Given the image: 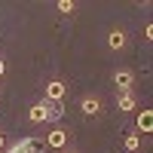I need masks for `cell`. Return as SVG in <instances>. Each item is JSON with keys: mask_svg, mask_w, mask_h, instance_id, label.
Masks as SVG:
<instances>
[{"mask_svg": "<svg viewBox=\"0 0 153 153\" xmlns=\"http://www.w3.org/2000/svg\"><path fill=\"white\" fill-rule=\"evenodd\" d=\"M9 153H43V144L40 141H25V144H16Z\"/></svg>", "mask_w": 153, "mask_h": 153, "instance_id": "1", "label": "cell"}, {"mask_svg": "<svg viewBox=\"0 0 153 153\" xmlns=\"http://www.w3.org/2000/svg\"><path fill=\"white\" fill-rule=\"evenodd\" d=\"M46 95L52 98V101H61V98H65V83H58V80L49 83V86H46Z\"/></svg>", "mask_w": 153, "mask_h": 153, "instance_id": "2", "label": "cell"}, {"mask_svg": "<svg viewBox=\"0 0 153 153\" xmlns=\"http://www.w3.org/2000/svg\"><path fill=\"white\" fill-rule=\"evenodd\" d=\"M132 80H135L132 71H120V74H117V86L123 89V92H129V89H132Z\"/></svg>", "mask_w": 153, "mask_h": 153, "instance_id": "3", "label": "cell"}, {"mask_svg": "<svg viewBox=\"0 0 153 153\" xmlns=\"http://www.w3.org/2000/svg\"><path fill=\"white\" fill-rule=\"evenodd\" d=\"M138 129H141V132H150V129H153V113H150V110H141V113H138Z\"/></svg>", "mask_w": 153, "mask_h": 153, "instance_id": "4", "label": "cell"}, {"mask_svg": "<svg viewBox=\"0 0 153 153\" xmlns=\"http://www.w3.org/2000/svg\"><path fill=\"white\" fill-rule=\"evenodd\" d=\"M65 141H68V132H61V129L49 132V144H52V147H65Z\"/></svg>", "mask_w": 153, "mask_h": 153, "instance_id": "5", "label": "cell"}, {"mask_svg": "<svg viewBox=\"0 0 153 153\" xmlns=\"http://www.w3.org/2000/svg\"><path fill=\"white\" fill-rule=\"evenodd\" d=\"M28 117H31L34 123H43V120H46V104H34V107H31V113H28Z\"/></svg>", "mask_w": 153, "mask_h": 153, "instance_id": "6", "label": "cell"}, {"mask_svg": "<svg viewBox=\"0 0 153 153\" xmlns=\"http://www.w3.org/2000/svg\"><path fill=\"white\" fill-rule=\"evenodd\" d=\"M83 113L95 117V113H98V101H95V98H86V101H83Z\"/></svg>", "mask_w": 153, "mask_h": 153, "instance_id": "7", "label": "cell"}, {"mask_svg": "<svg viewBox=\"0 0 153 153\" xmlns=\"http://www.w3.org/2000/svg\"><path fill=\"white\" fill-rule=\"evenodd\" d=\"M107 43H110V49H123V43H126V37H123L120 31H113V34H110V40H107Z\"/></svg>", "mask_w": 153, "mask_h": 153, "instance_id": "8", "label": "cell"}, {"mask_svg": "<svg viewBox=\"0 0 153 153\" xmlns=\"http://www.w3.org/2000/svg\"><path fill=\"white\" fill-rule=\"evenodd\" d=\"M61 117V107L58 104H46V120H58Z\"/></svg>", "mask_w": 153, "mask_h": 153, "instance_id": "9", "label": "cell"}, {"mask_svg": "<svg viewBox=\"0 0 153 153\" xmlns=\"http://www.w3.org/2000/svg\"><path fill=\"white\" fill-rule=\"evenodd\" d=\"M132 104H135V101H132V95H129V92H123V98H120V107H123V110H129Z\"/></svg>", "mask_w": 153, "mask_h": 153, "instance_id": "10", "label": "cell"}, {"mask_svg": "<svg viewBox=\"0 0 153 153\" xmlns=\"http://www.w3.org/2000/svg\"><path fill=\"white\" fill-rule=\"evenodd\" d=\"M58 9H61V12H74V3H71V0H61Z\"/></svg>", "mask_w": 153, "mask_h": 153, "instance_id": "11", "label": "cell"}, {"mask_svg": "<svg viewBox=\"0 0 153 153\" xmlns=\"http://www.w3.org/2000/svg\"><path fill=\"white\" fill-rule=\"evenodd\" d=\"M126 147L135 150V147H138V138H135V135H129V138H126Z\"/></svg>", "mask_w": 153, "mask_h": 153, "instance_id": "12", "label": "cell"}, {"mask_svg": "<svg viewBox=\"0 0 153 153\" xmlns=\"http://www.w3.org/2000/svg\"><path fill=\"white\" fill-rule=\"evenodd\" d=\"M0 74H3V61H0Z\"/></svg>", "mask_w": 153, "mask_h": 153, "instance_id": "13", "label": "cell"}, {"mask_svg": "<svg viewBox=\"0 0 153 153\" xmlns=\"http://www.w3.org/2000/svg\"><path fill=\"white\" fill-rule=\"evenodd\" d=\"M0 147H3V138H0Z\"/></svg>", "mask_w": 153, "mask_h": 153, "instance_id": "14", "label": "cell"}]
</instances>
